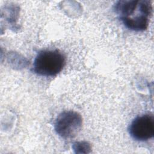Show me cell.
Segmentation results:
<instances>
[{
  "instance_id": "6da1fadb",
  "label": "cell",
  "mask_w": 154,
  "mask_h": 154,
  "mask_svg": "<svg viewBox=\"0 0 154 154\" xmlns=\"http://www.w3.org/2000/svg\"><path fill=\"white\" fill-rule=\"evenodd\" d=\"M114 10L126 28L141 31L148 26L152 5L150 1L146 0L119 1L114 5Z\"/></svg>"
},
{
  "instance_id": "7a4b0ae2",
  "label": "cell",
  "mask_w": 154,
  "mask_h": 154,
  "mask_svg": "<svg viewBox=\"0 0 154 154\" xmlns=\"http://www.w3.org/2000/svg\"><path fill=\"white\" fill-rule=\"evenodd\" d=\"M65 62L64 56L58 50L41 51L34 59L33 71L41 76H55L62 70Z\"/></svg>"
},
{
  "instance_id": "3957f363",
  "label": "cell",
  "mask_w": 154,
  "mask_h": 154,
  "mask_svg": "<svg viewBox=\"0 0 154 154\" xmlns=\"http://www.w3.org/2000/svg\"><path fill=\"white\" fill-rule=\"evenodd\" d=\"M82 125L81 116L73 111H64L57 117L54 128L56 133L64 139L76 137Z\"/></svg>"
},
{
  "instance_id": "277c9868",
  "label": "cell",
  "mask_w": 154,
  "mask_h": 154,
  "mask_svg": "<svg viewBox=\"0 0 154 154\" xmlns=\"http://www.w3.org/2000/svg\"><path fill=\"white\" fill-rule=\"evenodd\" d=\"M131 136L135 140L144 141L153 137L154 119L150 114H144L135 118L128 128Z\"/></svg>"
}]
</instances>
